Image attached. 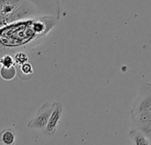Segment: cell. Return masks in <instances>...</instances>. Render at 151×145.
<instances>
[{"label": "cell", "instance_id": "6da1fadb", "mask_svg": "<svg viewBox=\"0 0 151 145\" xmlns=\"http://www.w3.org/2000/svg\"><path fill=\"white\" fill-rule=\"evenodd\" d=\"M46 25L39 15L12 22L0 28V58L12 52L31 50L46 37Z\"/></svg>", "mask_w": 151, "mask_h": 145}, {"label": "cell", "instance_id": "7a4b0ae2", "mask_svg": "<svg viewBox=\"0 0 151 145\" xmlns=\"http://www.w3.org/2000/svg\"><path fill=\"white\" fill-rule=\"evenodd\" d=\"M55 104L45 103L37 111L35 116L27 123V128L30 129H36L43 131L48 124L50 117L53 112Z\"/></svg>", "mask_w": 151, "mask_h": 145}, {"label": "cell", "instance_id": "3957f363", "mask_svg": "<svg viewBox=\"0 0 151 145\" xmlns=\"http://www.w3.org/2000/svg\"><path fill=\"white\" fill-rule=\"evenodd\" d=\"M55 106L53 109V112L50 117V120L48 121V124L45 128V129L42 131L44 136H54L58 126L60 124L62 116H63V105L59 102H55Z\"/></svg>", "mask_w": 151, "mask_h": 145}, {"label": "cell", "instance_id": "277c9868", "mask_svg": "<svg viewBox=\"0 0 151 145\" xmlns=\"http://www.w3.org/2000/svg\"><path fill=\"white\" fill-rule=\"evenodd\" d=\"M151 112V91H144L141 93L138 97L131 113H140Z\"/></svg>", "mask_w": 151, "mask_h": 145}, {"label": "cell", "instance_id": "5b68a950", "mask_svg": "<svg viewBox=\"0 0 151 145\" xmlns=\"http://www.w3.org/2000/svg\"><path fill=\"white\" fill-rule=\"evenodd\" d=\"M24 0H0V16H10L23 3Z\"/></svg>", "mask_w": 151, "mask_h": 145}, {"label": "cell", "instance_id": "8992f818", "mask_svg": "<svg viewBox=\"0 0 151 145\" xmlns=\"http://www.w3.org/2000/svg\"><path fill=\"white\" fill-rule=\"evenodd\" d=\"M128 136L134 145H151L150 139H149L145 135H143L139 129L134 127L130 129Z\"/></svg>", "mask_w": 151, "mask_h": 145}, {"label": "cell", "instance_id": "52a82bcc", "mask_svg": "<svg viewBox=\"0 0 151 145\" xmlns=\"http://www.w3.org/2000/svg\"><path fill=\"white\" fill-rule=\"evenodd\" d=\"M133 127L151 123V112L140 113H130Z\"/></svg>", "mask_w": 151, "mask_h": 145}, {"label": "cell", "instance_id": "ba28073f", "mask_svg": "<svg viewBox=\"0 0 151 145\" xmlns=\"http://www.w3.org/2000/svg\"><path fill=\"white\" fill-rule=\"evenodd\" d=\"M15 138V134L11 129H5L0 133V143L2 144L13 145Z\"/></svg>", "mask_w": 151, "mask_h": 145}, {"label": "cell", "instance_id": "9c48e42d", "mask_svg": "<svg viewBox=\"0 0 151 145\" xmlns=\"http://www.w3.org/2000/svg\"><path fill=\"white\" fill-rule=\"evenodd\" d=\"M0 65L2 66V67H5V68H10L14 66L15 63H14L13 57L11 54L4 55L3 57L0 58Z\"/></svg>", "mask_w": 151, "mask_h": 145}, {"label": "cell", "instance_id": "30bf717a", "mask_svg": "<svg viewBox=\"0 0 151 145\" xmlns=\"http://www.w3.org/2000/svg\"><path fill=\"white\" fill-rule=\"evenodd\" d=\"M13 59H14L15 65H18L20 66L24 63L27 62V56L24 51H18V52L14 53Z\"/></svg>", "mask_w": 151, "mask_h": 145}, {"label": "cell", "instance_id": "8fae6325", "mask_svg": "<svg viewBox=\"0 0 151 145\" xmlns=\"http://www.w3.org/2000/svg\"><path fill=\"white\" fill-rule=\"evenodd\" d=\"M134 128H136L137 129H139L143 135H145L149 139L151 140V123L134 126Z\"/></svg>", "mask_w": 151, "mask_h": 145}, {"label": "cell", "instance_id": "7c38bea8", "mask_svg": "<svg viewBox=\"0 0 151 145\" xmlns=\"http://www.w3.org/2000/svg\"><path fill=\"white\" fill-rule=\"evenodd\" d=\"M19 68H20V71H21V73L23 74H25V75H29V74H33V66H32V65L30 64V63H28V62H26V63H24L23 65H21L20 66H19Z\"/></svg>", "mask_w": 151, "mask_h": 145}, {"label": "cell", "instance_id": "4fadbf2b", "mask_svg": "<svg viewBox=\"0 0 151 145\" xmlns=\"http://www.w3.org/2000/svg\"><path fill=\"white\" fill-rule=\"evenodd\" d=\"M13 20H12V16H0V28L8 25V24H11L12 23Z\"/></svg>", "mask_w": 151, "mask_h": 145}, {"label": "cell", "instance_id": "5bb4252c", "mask_svg": "<svg viewBox=\"0 0 151 145\" xmlns=\"http://www.w3.org/2000/svg\"><path fill=\"white\" fill-rule=\"evenodd\" d=\"M55 4H56V9H57V19H58L60 17L61 13V5H60V0H54Z\"/></svg>", "mask_w": 151, "mask_h": 145}, {"label": "cell", "instance_id": "9a60e30c", "mask_svg": "<svg viewBox=\"0 0 151 145\" xmlns=\"http://www.w3.org/2000/svg\"><path fill=\"white\" fill-rule=\"evenodd\" d=\"M30 3H32L37 9L38 8H40V7H42V6H43V0H28Z\"/></svg>", "mask_w": 151, "mask_h": 145}]
</instances>
